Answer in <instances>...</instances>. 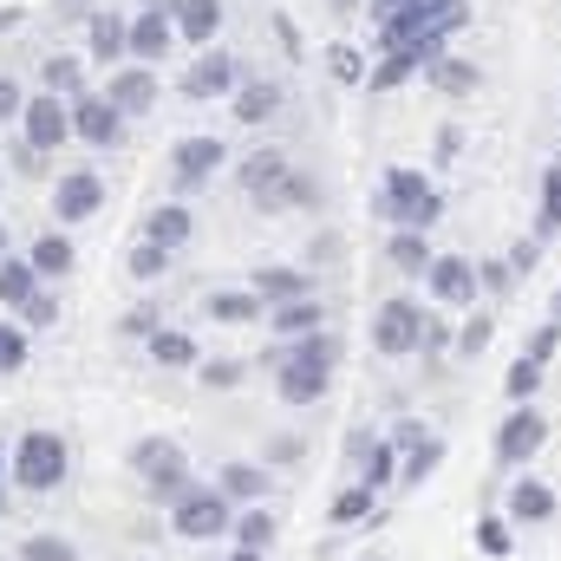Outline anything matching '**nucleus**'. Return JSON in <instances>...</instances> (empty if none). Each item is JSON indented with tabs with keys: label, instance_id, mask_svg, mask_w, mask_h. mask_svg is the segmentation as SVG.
<instances>
[{
	"label": "nucleus",
	"instance_id": "1",
	"mask_svg": "<svg viewBox=\"0 0 561 561\" xmlns=\"http://www.w3.org/2000/svg\"><path fill=\"white\" fill-rule=\"evenodd\" d=\"M66 470H72V450H66L59 431H26V437L13 444V483H20V490L53 496V490L66 483Z\"/></svg>",
	"mask_w": 561,
	"mask_h": 561
},
{
	"label": "nucleus",
	"instance_id": "2",
	"mask_svg": "<svg viewBox=\"0 0 561 561\" xmlns=\"http://www.w3.org/2000/svg\"><path fill=\"white\" fill-rule=\"evenodd\" d=\"M379 196H386V216H392L399 229H431V222L444 216V203H437V190L424 183L419 170H386V183H379Z\"/></svg>",
	"mask_w": 561,
	"mask_h": 561
},
{
	"label": "nucleus",
	"instance_id": "3",
	"mask_svg": "<svg viewBox=\"0 0 561 561\" xmlns=\"http://www.w3.org/2000/svg\"><path fill=\"white\" fill-rule=\"evenodd\" d=\"M170 529H176L183 542H209V536L236 529V516H229V496H222V490H183V496L170 503Z\"/></svg>",
	"mask_w": 561,
	"mask_h": 561
},
{
	"label": "nucleus",
	"instance_id": "4",
	"mask_svg": "<svg viewBox=\"0 0 561 561\" xmlns=\"http://www.w3.org/2000/svg\"><path fill=\"white\" fill-rule=\"evenodd\" d=\"M131 463H138L144 490H150L157 503H176V496L190 490V470H183V450H176L170 437H144L138 450H131Z\"/></svg>",
	"mask_w": 561,
	"mask_h": 561
},
{
	"label": "nucleus",
	"instance_id": "5",
	"mask_svg": "<svg viewBox=\"0 0 561 561\" xmlns=\"http://www.w3.org/2000/svg\"><path fill=\"white\" fill-rule=\"evenodd\" d=\"M424 307L419 300H386L379 307V320H373V346L379 353H392V359H405V353H419L424 346Z\"/></svg>",
	"mask_w": 561,
	"mask_h": 561
},
{
	"label": "nucleus",
	"instance_id": "6",
	"mask_svg": "<svg viewBox=\"0 0 561 561\" xmlns=\"http://www.w3.org/2000/svg\"><path fill=\"white\" fill-rule=\"evenodd\" d=\"M20 131L26 144L46 157V150H59V144L72 138V99H59V92H39V99H26V112H20Z\"/></svg>",
	"mask_w": 561,
	"mask_h": 561
},
{
	"label": "nucleus",
	"instance_id": "7",
	"mask_svg": "<svg viewBox=\"0 0 561 561\" xmlns=\"http://www.w3.org/2000/svg\"><path fill=\"white\" fill-rule=\"evenodd\" d=\"M72 138H85L92 150H112V144L125 138V112L105 92H79L72 99Z\"/></svg>",
	"mask_w": 561,
	"mask_h": 561
},
{
	"label": "nucleus",
	"instance_id": "8",
	"mask_svg": "<svg viewBox=\"0 0 561 561\" xmlns=\"http://www.w3.org/2000/svg\"><path fill=\"white\" fill-rule=\"evenodd\" d=\"M170 39H176V0H144L138 20H131V59H138V66L163 59Z\"/></svg>",
	"mask_w": 561,
	"mask_h": 561
},
{
	"label": "nucleus",
	"instance_id": "9",
	"mask_svg": "<svg viewBox=\"0 0 561 561\" xmlns=\"http://www.w3.org/2000/svg\"><path fill=\"white\" fill-rule=\"evenodd\" d=\"M99 203H105V183L92 170H66L59 190H53V216L59 222H85V216H99Z\"/></svg>",
	"mask_w": 561,
	"mask_h": 561
},
{
	"label": "nucleus",
	"instance_id": "10",
	"mask_svg": "<svg viewBox=\"0 0 561 561\" xmlns=\"http://www.w3.org/2000/svg\"><path fill=\"white\" fill-rule=\"evenodd\" d=\"M542 437H549L542 412H536V405H523V412H510L503 431H496V457H503V463H529V457L542 450Z\"/></svg>",
	"mask_w": 561,
	"mask_h": 561
},
{
	"label": "nucleus",
	"instance_id": "11",
	"mask_svg": "<svg viewBox=\"0 0 561 561\" xmlns=\"http://www.w3.org/2000/svg\"><path fill=\"white\" fill-rule=\"evenodd\" d=\"M216 163H229L222 138H183L176 150H170V170H176V183H183V190L209 183V176H216Z\"/></svg>",
	"mask_w": 561,
	"mask_h": 561
},
{
	"label": "nucleus",
	"instance_id": "12",
	"mask_svg": "<svg viewBox=\"0 0 561 561\" xmlns=\"http://www.w3.org/2000/svg\"><path fill=\"white\" fill-rule=\"evenodd\" d=\"M105 99H112L125 118H144V112L157 105V72H150V66H118L112 85H105Z\"/></svg>",
	"mask_w": 561,
	"mask_h": 561
},
{
	"label": "nucleus",
	"instance_id": "13",
	"mask_svg": "<svg viewBox=\"0 0 561 561\" xmlns=\"http://www.w3.org/2000/svg\"><path fill=\"white\" fill-rule=\"evenodd\" d=\"M424 280H431V294H437L444 307H463V300H477V268H470L463 255H431Z\"/></svg>",
	"mask_w": 561,
	"mask_h": 561
},
{
	"label": "nucleus",
	"instance_id": "14",
	"mask_svg": "<svg viewBox=\"0 0 561 561\" xmlns=\"http://www.w3.org/2000/svg\"><path fill=\"white\" fill-rule=\"evenodd\" d=\"M183 92H190V99H222V92H236V59H229V53H203V59H190Z\"/></svg>",
	"mask_w": 561,
	"mask_h": 561
},
{
	"label": "nucleus",
	"instance_id": "15",
	"mask_svg": "<svg viewBox=\"0 0 561 561\" xmlns=\"http://www.w3.org/2000/svg\"><path fill=\"white\" fill-rule=\"evenodd\" d=\"M327 373H333V366H313V359H280V399H287V405H313V399H320V392H327Z\"/></svg>",
	"mask_w": 561,
	"mask_h": 561
},
{
	"label": "nucleus",
	"instance_id": "16",
	"mask_svg": "<svg viewBox=\"0 0 561 561\" xmlns=\"http://www.w3.org/2000/svg\"><path fill=\"white\" fill-rule=\"evenodd\" d=\"M92 59H105V66L112 59H131V20L125 13H112V7L92 13Z\"/></svg>",
	"mask_w": 561,
	"mask_h": 561
},
{
	"label": "nucleus",
	"instance_id": "17",
	"mask_svg": "<svg viewBox=\"0 0 561 561\" xmlns=\"http://www.w3.org/2000/svg\"><path fill=\"white\" fill-rule=\"evenodd\" d=\"M190 229H196V222H190V209H183V203H163V209H150V216H144V242H163L170 255L190 242Z\"/></svg>",
	"mask_w": 561,
	"mask_h": 561
},
{
	"label": "nucleus",
	"instance_id": "18",
	"mask_svg": "<svg viewBox=\"0 0 561 561\" xmlns=\"http://www.w3.org/2000/svg\"><path fill=\"white\" fill-rule=\"evenodd\" d=\"M216 26H222V0H176V33H183V39L209 46Z\"/></svg>",
	"mask_w": 561,
	"mask_h": 561
},
{
	"label": "nucleus",
	"instance_id": "19",
	"mask_svg": "<svg viewBox=\"0 0 561 561\" xmlns=\"http://www.w3.org/2000/svg\"><path fill=\"white\" fill-rule=\"evenodd\" d=\"M275 112H280V85H268V79L236 85V118H242V125H268Z\"/></svg>",
	"mask_w": 561,
	"mask_h": 561
},
{
	"label": "nucleus",
	"instance_id": "20",
	"mask_svg": "<svg viewBox=\"0 0 561 561\" xmlns=\"http://www.w3.org/2000/svg\"><path fill=\"white\" fill-rule=\"evenodd\" d=\"M255 294L280 307V300H300V294H313V280L300 275V268H255Z\"/></svg>",
	"mask_w": 561,
	"mask_h": 561
},
{
	"label": "nucleus",
	"instance_id": "21",
	"mask_svg": "<svg viewBox=\"0 0 561 561\" xmlns=\"http://www.w3.org/2000/svg\"><path fill=\"white\" fill-rule=\"evenodd\" d=\"M33 294H39V268L7 255V262H0V307H26Z\"/></svg>",
	"mask_w": 561,
	"mask_h": 561
},
{
	"label": "nucleus",
	"instance_id": "22",
	"mask_svg": "<svg viewBox=\"0 0 561 561\" xmlns=\"http://www.w3.org/2000/svg\"><path fill=\"white\" fill-rule=\"evenodd\" d=\"M216 490H222L229 503H255V496L268 490V477H262L255 463H222V477H216Z\"/></svg>",
	"mask_w": 561,
	"mask_h": 561
},
{
	"label": "nucleus",
	"instance_id": "23",
	"mask_svg": "<svg viewBox=\"0 0 561 561\" xmlns=\"http://www.w3.org/2000/svg\"><path fill=\"white\" fill-rule=\"evenodd\" d=\"M549 510H556V496H549L536 477H523V483L510 490V516H516V523H549Z\"/></svg>",
	"mask_w": 561,
	"mask_h": 561
},
{
	"label": "nucleus",
	"instance_id": "24",
	"mask_svg": "<svg viewBox=\"0 0 561 561\" xmlns=\"http://www.w3.org/2000/svg\"><path fill=\"white\" fill-rule=\"evenodd\" d=\"M320 320H327V313H320V300H313V294L280 300V307H275V333H287V340H294V333H313Z\"/></svg>",
	"mask_w": 561,
	"mask_h": 561
},
{
	"label": "nucleus",
	"instance_id": "25",
	"mask_svg": "<svg viewBox=\"0 0 561 561\" xmlns=\"http://www.w3.org/2000/svg\"><path fill=\"white\" fill-rule=\"evenodd\" d=\"M39 79H46V92H59V99H79V92H85V72H79V59H66V53L39 59Z\"/></svg>",
	"mask_w": 561,
	"mask_h": 561
},
{
	"label": "nucleus",
	"instance_id": "26",
	"mask_svg": "<svg viewBox=\"0 0 561 561\" xmlns=\"http://www.w3.org/2000/svg\"><path fill=\"white\" fill-rule=\"evenodd\" d=\"M26 262L39 268V280H59V275H66V268H72V242H66V236H39Z\"/></svg>",
	"mask_w": 561,
	"mask_h": 561
},
{
	"label": "nucleus",
	"instance_id": "27",
	"mask_svg": "<svg viewBox=\"0 0 561 561\" xmlns=\"http://www.w3.org/2000/svg\"><path fill=\"white\" fill-rule=\"evenodd\" d=\"M280 176H287V157H280V150H255V157L242 163V183H249L255 196H268Z\"/></svg>",
	"mask_w": 561,
	"mask_h": 561
},
{
	"label": "nucleus",
	"instance_id": "28",
	"mask_svg": "<svg viewBox=\"0 0 561 561\" xmlns=\"http://www.w3.org/2000/svg\"><path fill=\"white\" fill-rule=\"evenodd\" d=\"M150 359H157V366H196V340L157 327V333H150Z\"/></svg>",
	"mask_w": 561,
	"mask_h": 561
},
{
	"label": "nucleus",
	"instance_id": "29",
	"mask_svg": "<svg viewBox=\"0 0 561 561\" xmlns=\"http://www.w3.org/2000/svg\"><path fill=\"white\" fill-rule=\"evenodd\" d=\"M262 313V294L249 287V294H209V320H229V327H242V320H255Z\"/></svg>",
	"mask_w": 561,
	"mask_h": 561
},
{
	"label": "nucleus",
	"instance_id": "30",
	"mask_svg": "<svg viewBox=\"0 0 561 561\" xmlns=\"http://www.w3.org/2000/svg\"><path fill=\"white\" fill-rule=\"evenodd\" d=\"M287 359H313V366H340V340L333 333H294V346H287Z\"/></svg>",
	"mask_w": 561,
	"mask_h": 561
},
{
	"label": "nucleus",
	"instance_id": "31",
	"mask_svg": "<svg viewBox=\"0 0 561 561\" xmlns=\"http://www.w3.org/2000/svg\"><path fill=\"white\" fill-rule=\"evenodd\" d=\"M392 262H399L405 275H424V268H431V249H424V229H399V236H392Z\"/></svg>",
	"mask_w": 561,
	"mask_h": 561
},
{
	"label": "nucleus",
	"instance_id": "32",
	"mask_svg": "<svg viewBox=\"0 0 561 561\" xmlns=\"http://www.w3.org/2000/svg\"><path fill=\"white\" fill-rule=\"evenodd\" d=\"M431 85H444V92H470V85H477V66H463V59L437 53V59H431Z\"/></svg>",
	"mask_w": 561,
	"mask_h": 561
},
{
	"label": "nucleus",
	"instance_id": "33",
	"mask_svg": "<svg viewBox=\"0 0 561 561\" xmlns=\"http://www.w3.org/2000/svg\"><path fill=\"white\" fill-rule=\"evenodd\" d=\"M359 483H366V490H386V483H399V477H392V444H379V437H373V450L359 457Z\"/></svg>",
	"mask_w": 561,
	"mask_h": 561
},
{
	"label": "nucleus",
	"instance_id": "34",
	"mask_svg": "<svg viewBox=\"0 0 561 561\" xmlns=\"http://www.w3.org/2000/svg\"><path fill=\"white\" fill-rule=\"evenodd\" d=\"M437 463H444V444H437V437H424V444H412V457H405V477H399V483H424Z\"/></svg>",
	"mask_w": 561,
	"mask_h": 561
},
{
	"label": "nucleus",
	"instance_id": "35",
	"mask_svg": "<svg viewBox=\"0 0 561 561\" xmlns=\"http://www.w3.org/2000/svg\"><path fill=\"white\" fill-rule=\"evenodd\" d=\"M20 561H79V549L59 542V536H26L20 542Z\"/></svg>",
	"mask_w": 561,
	"mask_h": 561
},
{
	"label": "nucleus",
	"instance_id": "36",
	"mask_svg": "<svg viewBox=\"0 0 561 561\" xmlns=\"http://www.w3.org/2000/svg\"><path fill=\"white\" fill-rule=\"evenodd\" d=\"M373 496H379V490H366V483H353V490H346V496L333 503V523H366V516H373Z\"/></svg>",
	"mask_w": 561,
	"mask_h": 561
},
{
	"label": "nucleus",
	"instance_id": "37",
	"mask_svg": "<svg viewBox=\"0 0 561 561\" xmlns=\"http://www.w3.org/2000/svg\"><path fill=\"white\" fill-rule=\"evenodd\" d=\"M236 536H242V549H268V542H275V516H268V510H249V516L236 523Z\"/></svg>",
	"mask_w": 561,
	"mask_h": 561
},
{
	"label": "nucleus",
	"instance_id": "38",
	"mask_svg": "<svg viewBox=\"0 0 561 561\" xmlns=\"http://www.w3.org/2000/svg\"><path fill=\"white\" fill-rule=\"evenodd\" d=\"M163 268H170V249H163V242H138V249H131V275L138 280H157Z\"/></svg>",
	"mask_w": 561,
	"mask_h": 561
},
{
	"label": "nucleus",
	"instance_id": "39",
	"mask_svg": "<svg viewBox=\"0 0 561 561\" xmlns=\"http://www.w3.org/2000/svg\"><path fill=\"white\" fill-rule=\"evenodd\" d=\"M536 222H542V236L561 229V163L549 170V183H542V216H536Z\"/></svg>",
	"mask_w": 561,
	"mask_h": 561
},
{
	"label": "nucleus",
	"instance_id": "40",
	"mask_svg": "<svg viewBox=\"0 0 561 561\" xmlns=\"http://www.w3.org/2000/svg\"><path fill=\"white\" fill-rule=\"evenodd\" d=\"M536 386H542V359H529V353H523V359L510 366V399H529Z\"/></svg>",
	"mask_w": 561,
	"mask_h": 561
},
{
	"label": "nucleus",
	"instance_id": "41",
	"mask_svg": "<svg viewBox=\"0 0 561 561\" xmlns=\"http://www.w3.org/2000/svg\"><path fill=\"white\" fill-rule=\"evenodd\" d=\"M20 366H26V333L0 320V373H20Z\"/></svg>",
	"mask_w": 561,
	"mask_h": 561
},
{
	"label": "nucleus",
	"instance_id": "42",
	"mask_svg": "<svg viewBox=\"0 0 561 561\" xmlns=\"http://www.w3.org/2000/svg\"><path fill=\"white\" fill-rule=\"evenodd\" d=\"M477 549H483V556H510V523H496V516L477 523Z\"/></svg>",
	"mask_w": 561,
	"mask_h": 561
},
{
	"label": "nucleus",
	"instance_id": "43",
	"mask_svg": "<svg viewBox=\"0 0 561 561\" xmlns=\"http://www.w3.org/2000/svg\"><path fill=\"white\" fill-rule=\"evenodd\" d=\"M20 313H26V327H53V320H59V300H53V294L39 287V294H33V300H26Z\"/></svg>",
	"mask_w": 561,
	"mask_h": 561
},
{
	"label": "nucleus",
	"instance_id": "44",
	"mask_svg": "<svg viewBox=\"0 0 561 561\" xmlns=\"http://www.w3.org/2000/svg\"><path fill=\"white\" fill-rule=\"evenodd\" d=\"M327 66H333V79H346V85H353V79H366V72H359V53H353V46H333V53H327Z\"/></svg>",
	"mask_w": 561,
	"mask_h": 561
},
{
	"label": "nucleus",
	"instance_id": "45",
	"mask_svg": "<svg viewBox=\"0 0 561 561\" xmlns=\"http://www.w3.org/2000/svg\"><path fill=\"white\" fill-rule=\"evenodd\" d=\"M236 379H242V366H236V359H209V366H203V386H222V392H229Z\"/></svg>",
	"mask_w": 561,
	"mask_h": 561
},
{
	"label": "nucleus",
	"instance_id": "46",
	"mask_svg": "<svg viewBox=\"0 0 561 561\" xmlns=\"http://www.w3.org/2000/svg\"><path fill=\"white\" fill-rule=\"evenodd\" d=\"M20 112H26V92H20L13 79H0V125H7V118H20Z\"/></svg>",
	"mask_w": 561,
	"mask_h": 561
},
{
	"label": "nucleus",
	"instance_id": "47",
	"mask_svg": "<svg viewBox=\"0 0 561 561\" xmlns=\"http://www.w3.org/2000/svg\"><path fill=\"white\" fill-rule=\"evenodd\" d=\"M457 346H463V353H483V346H490V320H470V327L457 333Z\"/></svg>",
	"mask_w": 561,
	"mask_h": 561
},
{
	"label": "nucleus",
	"instance_id": "48",
	"mask_svg": "<svg viewBox=\"0 0 561 561\" xmlns=\"http://www.w3.org/2000/svg\"><path fill=\"white\" fill-rule=\"evenodd\" d=\"M556 340H561V327L549 320V327H542V333H536V340H529L523 353H529V359H549V353H556Z\"/></svg>",
	"mask_w": 561,
	"mask_h": 561
},
{
	"label": "nucleus",
	"instance_id": "49",
	"mask_svg": "<svg viewBox=\"0 0 561 561\" xmlns=\"http://www.w3.org/2000/svg\"><path fill=\"white\" fill-rule=\"evenodd\" d=\"M125 333H131V340H150V333H157V307H138V313L125 320Z\"/></svg>",
	"mask_w": 561,
	"mask_h": 561
},
{
	"label": "nucleus",
	"instance_id": "50",
	"mask_svg": "<svg viewBox=\"0 0 561 561\" xmlns=\"http://www.w3.org/2000/svg\"><path fill=\"white\" fill-rule=\"evenodd\" d=\"M412 444H424V424L419 419H399V431H392V450H412Z\"/></svg>",
	"mask_w": 561,
	"mask_h": 561
},
{
	"label": "nucleus",
	"instance_id": "51",
	"mask_svg": "<svg viewBox=\"0 0 561 561\" xmlns=\"http://www.w3.org/2000/svg\"><path fill=\"white\" fill-rule=\"evenodd\" d=\"M483 280H490V287H510V280H516V268H510V262H490V268H483Z\"/></svg>",
	"mask_w": 561,
	"mask_h": 561
},
{
	"label": "nucleus",
	"instance_id": "52",
	"mask_svg": "<svg viewBox=\"0 0 561 561\" xmlns=\"http://www.w3.org/2000/svg\"><path fill=\"white\" fill-rule=\"evenodd\" d=\"M510 268H516V275H529V268H536V242H523V249L510 255Z\"/></svg>",
	"mask_w": 561,
	"mask_h": 561
},
{
	"label": "nucleus",
	"instance_id": "53",
	"mask_svg": "<svg viewBox=\"0 0 561 561\" xmlns=\"http://www.w3.org/2000/svg\"><path fill=\"white\" fill-rule=\"evenodd\" d=\"M222 561H262V549H236V556H222Z\"/></svg>",
	"mask_w": 561,
	"mask_h": 561
},
{
	"label": "nucleus",
	"instance_id": "54",
	"mask_svg": "<svg viewBox=\"0 0 561 561\" xmlns=\"http://www.w3.org/2000/svg\"><path fill=\"white\" fill-rule=\"evenodd\" d=\"M549 320H556V327H561V294H556V313H549Z\"/></svg>",
	"mask_w": 561,
	"mask_h": 561
},
{
	"label": "nucleus",
	"instance_id": "55",
	"mask_svg": "<svg viewBox=\"0 0 561 561\" xmlns=\"http://www.w3.org/2000/svg\"><path fill=\"white\" fill-rule=\"evenodd\" d=\"M0 255H7V229H0Z\"/></svg>",
	"mask_w": 561,
	"mask_h": 561
},
{
	"label": "nucleus",
	"instance_id": "56",
	"mask_svg": "<svg viewBox=\"0 0 561 561\" xmlns=\"http://www.w3.org/2000/svg\"><path fill=\"white\" fill-rule=\"evenodd\" d=\"M0 510H7V490H0Z\"/></svg>",
	"mask_w": 561,
	"mask_h": 561
},
{
	"label": "nucleus",
	"instance_id": "57",
	"mask_svg": "<svg viewBox=\"0 0 561 561\" xmlns=\"http://www.w3.org/2000/svg\"><path fill=\"white\" fill-rule=\"evenodd\" d=\"M0 470H7V450H0Z\"/></svg>",
	"mask_w": 561,
	"mask_h": 561
},
{
	"label": "nucleus",
	"instance_id": "58",
	"mask_svg": "<svg viewBox=\"0 0 561 561\" xmlns=\"http://www.w3.org/2000/svg\"><path fill=\"white\" fill-rule=\"evenodd\" d=\"M373 561H386V556H373Z\"/></svg>",
	"mask_w": 561,
	"mask_h": 561
}]
</instances>
